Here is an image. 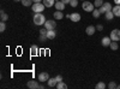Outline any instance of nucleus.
<instances>
[{
    "instance_id": "f257e3e1",
    "label": "nucleus",
    "mask_w": 120,
    "mask_h": 89,
    "mask_svg": "<svg viewBox=\"0 0 120 89\" xmlns=\"http://www.w3.org/2000/svg\"><path fill=\"white\" fill-rule=\"evenodd\" d=\"M34 23H35L36 25H45V23H46L45 16H43L41 12L35 13V16H34Z\"/></svg>"
},
{
    "instance_id": "f03ea898",
    "label": "nucleus",
    "mask_w": 120,
    "mask_h": 89,
    "mask_svg": "<svg viewBox=\"0 0 120 89\" xmlns=\"http://www.w3.org/2000/svg\"><path fill=\"white\" fill-rule=\"evenodd\" d=\"M46 8L45 4L43 3H34L33 6H31V10L35 12V13H38V12H42L43 10Z\"/></svg>"
},
{
    "instance_id": "7ed1b4c3",
    "label": "nucleus",
    "mask_w": 120,
    "mask_h": 89,
    "mask_svg": "<svg viewBox=\"0 0 120 89\" xmlns=\"http://www.w3.org/2000/svg\"><path fill=\"white\" fill-rule=\"evenodd\" d=\"M82 7H83L84 11H86V12H93L94 10H95V8H94V7H95V5H94V4H91L90 1H86V0H85V1H83Z\"/></svg>"
},
{
    "instance_id": "20e7f679",
    "label": "nucleus",
    "mask_w": 120,
    "mask_h": 89,
    "mask_svg": "<svg viewBox=\"0 0 120 89\" xmlns=\"http://www.w3.org/2000/svg\"><path fill=\"white\" fill-rule=\"evenodd\" d=\"M109 37L112 39V41H120V30L119 29H113Z\"/></svg>"
},
{
    "instance_id": "39448f33",
    "label": "nucleus",
    "mask_w": 120,
    "mask_h": 89,
    "mask_svg": "<svg viewBox=\"0 0 120 89\" xmlns=\"http://www.w3.org/2000/svg\"><path fill=\"white\" fill-rule=\"evenodd\" d=\"M55 27H56V23H55V21H53V19L46 21V23H45V28L47 29V30H53V29H55Z\"/></svg>"
},
{
    "instance_id": "423d86ee",
    "label": "nucleus",
    "mask_w": 120,
    "mask_h": 89,
    "mask_svg": "<svg viewBox=\"0 0 120 89\" xmlns=\"http://www.w3.org/2000/svg\"><path fill=\"white\" fill-rule=\"evenodd\" d=\"M38 81L40 82H48V80L51 77H49V75H48V72H41V74H38Z\"/></svg>"
},
{
    "instance_id": "0eeeda50",
    "label": "nucleus",
    "mask_w": 120,
    "mask_h": 89,
    "mask_svg": "<svg viewBox=\"0 0 120 89\" xmlns=\"http://www.w3.org/2000/svg\"><path fill=\"white\" fill-rule=\"evenodd\" d=\"M26 87L30 88V89H37V88H40V84H38L37 81H29L26 83Z\"/></svg>"
},
{
    "instance_id": "6e6552de",
    "label": "nucleus",
    "mask_w": 120,
    "mask_h": 89,
    "mask_svg": "<svg viewBox=\"0 0 120 89\" xmlns=\"http://www.w3.org/2000/svg\"><path fill=\"white\" fill-rule=\"evenodd\" d=\"M95 31H96V27H94V25H89V27H86V29H85V33H86L89 36L94 35Z\"/></svg>"
},
{
    "instance_id": "1a4fd4ad",
    "label": "nucleus",
    "mask_w": 120,
    "mask_h": 89,
    "mask_svg": "<svg viewBox=\"0 0 120 89\" xmlns=\"http://www.w3.org/2000/svg\"><path fill=\"white\" fill-rule=\"evenodd\" d=\"M111 42H112V39L109 37V36L103 37V39H102V41H101V43H102V46H103V47H109Z\"/></svg>"
},
{
    "instance_id": "9d476101",
    "label": "nucleus",
    "mask_w": 120,
    "mask_h": 89,
    "mask_svg": "<svg viewBox=\"0 0 120 89\" xmlns=\"http://www.w3.org/2000/svg\"><path fill=\"white\" fill-rule=\"evenodd\" d=\"M70 19H71V21L72 22H79V21H81V15H79V13H77V12H75V13H71V18H70Z\"/></svg>"
},
{
    "instance_id": "9b49d317",
    "label": "nucleus",
    "mask_w": 120,
    "mask_h": 89,
    "mask_svg": "<svg viewBox=\"0 0 120 89\" xmlns=\"http://www.w3.org/2000/svg\"><path fill=\"white\" fill-rule=\"evenodd\" d=\"M55 8L59 10V11H63V10L65 8V4L60 0V1H55Z\"/></svg>"
},
{
    "instance_id": "f8f14e48",
    "label": "nucleus",
    "mask_w": 120,
    "mask_h": 89,
    "mask_svg": "<svg viewBox=\"0 0 120 89\" xmlns=\"http://www.w3.org/2000/svg\"><path fill=\"white\" fill-rule=\"evenodd\" d=\"M46 35H47V37H48V40H53V39L56 36V33H55L54 29H53V30H48Z\"/></svg>"
},
{
    "instance_id": "ddd939ff",
    "label": "nucleus",
    "mask_w": 120,
    "mask_h": 89,
    "mask_svg": "<svg viewBox=\"0 0 120 89\" xmlns=\"http://www.w3.org/2000/svg\"><path fill=\"white\" fill-rule=\"evenodd\" d=\"M56 80H55V77L54 78H49L48 80V82H47V84H48V87L49 88H53V87H56Z\"/></svg>"
},
{
    "instance_id": "4468645a",
    "label": "nucleus",
    "mask_w": 120,
    "mask_h": 89,
    "mask_svg": "<svg viewBox=\"0 0 120 89\" xmlns=\"http://www.w3.org/2000/svg\"><path fill=\"white\" fill-rule=\"evenodd\" d=\"M30 53H31V55H33V57L38 54V48H37V46H36V45H33L31 47H30Z\"/></svg>"
},
{
    "instance_id": "2eb2a0df",
    "label": "nucleus",
    "mask_w": 120,
    "mask_h": 89,
    "mask_svg": "<svg viewBox=\"0 0 120 89\" xmlns=\"http://www.w3.org/2000/svg\"><path fill=\"white\" fill-rule=\"evenodd\" d=\"M42 3L46 7H52L53 5H55V0H42Z\"/></svg>"
},
{
    "instance_id": "dca6fc26",
    "label": "nucleus",
    "mask_w": 120,
    "mask_h": 89,
    "mask_svg": "<svg viewBox=\"0 0 120 89\" xmlns=\"http://www.w3.org/2000/svg\"><path fill=\"white\" fill-rule=\"evenodd\" d=\"M102 7L105 8V11H106V12L112 11V10H113V6H112V4H111V3H103Z\"/></svg>"
},
{
    "instance_id": "f3484780",
    "label": "nucleus",
    "mask_w": 120,
    "mask_h": 89,
    "mask_svg": "<svg viewBox=\"0 0 120 89\" xmlns=\"http://www.w3.org/2000/svg\"><path fill=\"white\" fill-rule=\"evenodd\" d=\"M112 11H113V13H114L115 17H120V5H115L113 7Z\"/></svg>"
},
{
    "instance_id": "a211bd4d",
    "label": "nucleus",
    "mask_w": 120,
    "mask_h": 89,
    "mask_svg": "<svg viewBox=\"0 0 120 89\" xmlns=\"http://www.w3.org/2000/svg\"><path fill=\"white\" fill-rule=\"evenodd\" d=\"M114 17H115V16H114L113 11H108V12L105 13V18L107 19V21H111V19H113Z\"/></svg>"
},
{
    "instance_id": "6ab92c4d",
    "label": "nucleus",
    "mask_w": 120,
    "mask_h": 89,
    "mask_svg": "<svg viewBox=\"0 0 120 89\" xmlns=\"http://www.w3.org/2000/svg\"><path fill=\"white\" fill-rule=\"evenodd\" d=\"M54 18L55 19H63L64 18V13L61 11H59V10H56V11L54 12Z\"/></svg>"
},
{
    "instance_id": "aec40b11",
    "label": "nucleus",
    "mask_w": 120,
    "mask_h": 89,
    "mask_svg": "<svg viewBox=\"0 0 120 89\" xmlns=\"http://www.w3.org/2000/svg\"><path fill=\"white\" fill-rule=\"evenodd\" d=\"M0 18H1V21H4V22H6L7 19H8V15L4 11V10H1V11H0Z\"/></svg>"
},
{
    "instance_id": "412c9836",
    "label": "nucleus",
    "mask_w": 120,
    "mask_h": 89,
    "mask_svg": "<svg viewBox=\"0 0 120 89\" xmlns=\"http://www.w3.org/2000/svg\"><path fill=\"white\" fill-rule=\"evenodd\" d=\"M21 3H22V5L25 6V7H28V6H33V4H34L33 0H22Z\"/></svg>"
},
{
    "instance_id": "4be33fe9",
    "label": "nucleus",
    "mask_w": 120,
    "mask_h": 89,
    "mask_svg": "<svg viewBox=\"0 0 120 89\" xmlns=\"http://www.w3.org/2000/svg\"><path fill=\"white\" fill-rule=\"evenodd\" d=\"M109 47H111L112 51H116V49L119 48V45H118V41H112L111 45H109Z\"/></svg>"
},
{
    "instance_id": "5701e85b",
    "label": "nucleus",
    "mask_w": 120,
    "mask_h": 89,
    "mask_svg": "<svg viewBox=\"0 0 120 89\" xmlns=\"http://www.w3.org/2000/svg\"><path fill=\"white\" fill-rule=\"evenodd\" d=\"M56 88H58V89H66V88H67V84L64 83L63 81H61V82H58V83H56Z\"/></svg>"
},
{
    "instance_id": "b1692460",
    "label": "nucleus",
    "mask_w": 120,
    "mask_h": 89,
    "mask_svg": "<svg viewBox=\"0 0 120 89\" xmlns=\"http://www.w3.org/2000/svg\"><path fill=\"white\" fill-rule=\"evenodd\" d=\"M94 5H95V7H98V8H100V7L103 5V0H95Z\"/></svg>"
},
{
    "instance_id": "393cba45",
    "label": "nucleus",
    "mask_w": 120,
    "mask_h": 89,
    "mask_svg": "<svg viewBox=\"0 0 120 89\" xmlns=\"http://www.w3.org/2000/svg\"><path fill=\"white\" fill-rule=\"evenodd\" d=\"M95 88H96V89H105V88H106V84H105V82H98V83L95 85Z\"/></svg>"
},
{
    "instance_id": "a878e982",
    "label": "nucleus",
    "mask_w": 120,
    "mask_h": 89,
    "mask_svg": "<svg viewBox=\"0 0 120 89\" xmlns=\"http://www.w3.org/2000/svg\"><path fill=\"white\" fill-rule=\"evenodd\" d=\"M100 15H101L100 10H94V11H93V17H94V18H98Z\"/></svg>"
},
{
    "instance_id": "bb28decb",
    "label": "nucleus",
    "mask_w": 120,
    "mask_h": 89,
    "mask_svg": "<svg viewBox=\"0 0 120 89\" xmlns=\"http://www.w3.org/2000/svg\"><path fill=\"white\" fill-rule=\"evenodd\" d=\"M5 29H6V24H5L4 21H1V23H0V31L4 33V31H5Z\"/></svg>"
},
{
    "instance_id": "cd10ccee",
    "label": "nucleus",
    "mask_w": 120,
    "mask_h": 89,
    "mask_svg": "<svg viewBox=\"0 0 120 89\" xmlns=\"http://www.w3.org/2000/svg\"><path fill=\"white\" fill-rule=\"evenodd\" d=\"M108 88H109V89H114V88H116L115 82H114V81H111V82H109V84H108Z\"/></svg>"
},
{
    "instance_id": "c85d7f7f",
    "label": "nucleus",
    "mask_w": 120,
    "mask_h": 89,
    "mask_svg": "<svg viewBox=\"0 0 120 89\" xmlns=\"http://www.w3.org/2000/svg\"><path fill=\"white\" fill-rule=\"evenodd\" d=\"M47 35H40V37H38V40H40V42H45L46 40H47Z\"/></svg>"
},
{
    "instance_id": "c756f323",
    "label": "nucleus",
    "mask_w": 120,
    "mask_h": 89,
    "mask_svg": "<svg viewBox=\"0 0 120 89\" xmlns=\"http://www.w3.org/2000/svg\"><path fill=\"white\" fill-rule=\"evenodd\" d=\"M70 5H71L72 7H77V5H78V0H71V1H70Z\"/></svg>"
},
{
    "instance_id": "7c9ffc66",
    "label": "nucleus",
    "mask_w": 120,
    "mask_h": 89,
    "mask_svg": "<svg viewBox=\"0 0 120 89\" xmlns=\"http://www.w3.org/2000/svg\"><path fill=\"white\" fill-rule=\"evenodd\" d=\"M47 31H48V30H47L46 28H42V29H40V31H38V33H40V35H46Z\"/></svg>"
},
{
    "instance_id": "2f4dec72",
    "label": "nucleus",
    "mask_w": 120,
    "mask_h": 89,
    "mask_svg": "<svg viewBox=\"0 0 120 89\" xmlns=\"http://www.w3.org/2000/svg\"><path fill=\"white\" fill-rule=\"evenodd\" d=\"M96 30L102 31V30H103V25H102V24H97V25H96Z\"/></svg>"
},
{
    "instance_id": "473e14b6",
    "label": "nucleus",
    "mask_w": 120,
    "mask_h": 89,
    "mask_svg": "<svg viewBox=\"0 0 120 89\" xmlns=\"http://www.w3.org/2000/svg\"><path fill=\"white\" fill-rule=\"evenodd\" d=\"M55 80H56V82H61V81H63V76H61V75L55 76Z\"/></svg>"
},
{
    "instance_id": "72a5a7b5",
    "label": "nucleus",
    "mask_w": 120,
    "mask_h": 89,
    "mask_svg": "<svg viewBox=\"0 0 120 89\" xmlns=\"http://www.w3.org/2000/svg\"><path fill=\"white\" fill-rule=\"evenodd\" d=\"M61 1H63L64 4H70V1H71V0H61Z\"/></svg>"
},
{
    "instance_id": "f704fd0d",
    "label": "nucleus",
    "mask_w": 120,
    "mask_h": 89,
    "mask_svg": "<svg viewBox=\"0 0 120 89\" xmlns=\"http://www.w3.org/2000/svg\"><path fill=\"white\" fill-rule=\"evenodd\" d=\"M114 4H116V5H120V0H114Z\"/></svg>"
},
{
    "instance_id": "c9c22d12",
    "label": "nucleus",
    "mask_w": 120,
    "mask_h": 89,
    "mask_svg": "<svg viewBox=\"0 0 120 89\" xmlns=\"http://www.w3.org/2000/svg\"><path fill=\"white\" fill-rule=\"evenodd\" d=\"M34 3H42V0H33Z\"/></svg>"
},
{
    "instance_id": "e433bc0d",
    "label": "nucleus",
    "mask_w": 120,
    "mask_h": 89,
    "mask_svg": "<svg viewBox=\"0 0 120 89\" xmlns=\"http://www.w3.org/2000/svg\"><path fill=\"white\" fill-rule=\"evenodd\" d=\"M15 1H16V3H18V1H22V0H15Z\"/></svg>"
},
{
    "instance_id": "4c0bfd02",
    "label": "nucleus",
    "mask_w": 120,
    "mask_h": 89,
    "mask_svg": "<svg viewBox=\"0 0 120 89\" xmlns=\"http://www.w3.org/2000/svg\"><path fill=\"white\" fill-rule=\"evenodd\" d=\"M116 88H119V89H120V84H119V85H116Z\"/></svg>"
},
{
    "instance_id": "58836bf2",
    "label": "nucleus",
    "mask_w": 120,
    "mask_h": 89,
    "mask_svg": "<svg viewBox=\"0 0 120 89\" xmlns=\"http://www.w3.org/2000/svg\"><path fill=\"white\" fill-rule=\"evenodd\" d=\"M81 1H85V0H81Z\"/></svg>"
}]
</instances>
